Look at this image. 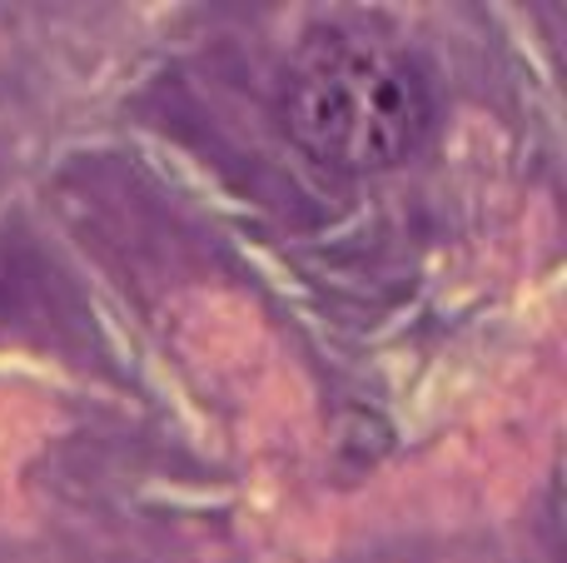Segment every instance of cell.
<instances>
[{
  "label": "cell",
  "mask_w": 567,
  "mask_h": 563,
  "mask_svg": "<svg viewBox=\"0 0 567 563\" xmlns=\"http://www.w3.org/2000/svg\"><path fill=\"white\" fill-rule=\"evenodd\" d=\"M429 85L403 50L363 30H319L284 80L293 145L333 170L399 165L429 130Z\"/></svg>",
  "instance_id": "1"
}]
</instances>
